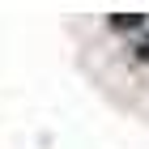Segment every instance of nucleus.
<instances>
[{"instance_id":"nucleus-1","label":"nucleus","mask_w":149,"mask_h":149,"mask_svg":"<svg viewBox=\"0 0 149 149\" xmlns=\"http://www.w3.org/2000/svg\"><path fill=\"white\" fill-rule=\"evenodd\" d=\"M111 26L115 30H141V26H145V13H115Z\"/></svg>"},{"instance_id":"nucleus-2","label":"nucleus","mask_w":149,"mask_h":149,"mask_svg":"<svg viewBox=\"0 0 149 149\" xmlns=\"http://www.w3.org/2000/svg\"><path fill=\"white\" fill-rule=\"evenodd\" d=\"M132 60H149V38H141V43L132 47Z\"/></svg>"}]
</instances>
